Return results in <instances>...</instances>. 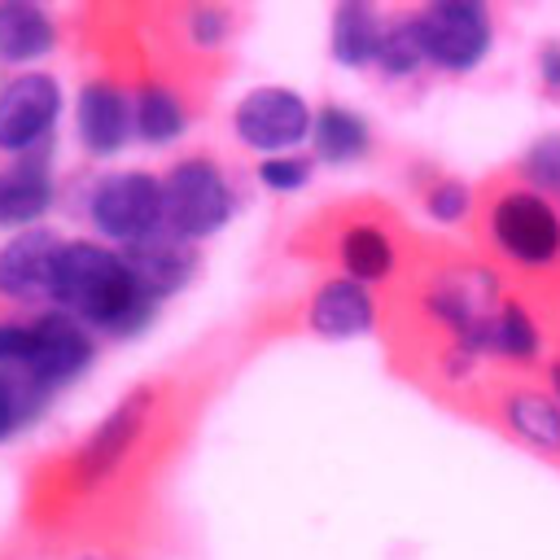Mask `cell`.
Wrapping results in <instances>:
<instances>
[{
    "label": "cell",
    "instance_id": "cell-8",
    "mask_svg": "<svg viewBox=\"0 0 560 560\" xmlns=\"http://www.w3.org/2000/svg\"><path fill=\"white\" fill-rule=\"evenodd\" d=\"M61 109V88L48 74H22L0 92V149H31L48 136Z\"/></svg>",
    "mask_w": 560,
    "mask_h": 560
},
{
    "label": "cell",
    "instance_id": "cell-1",
    "mask_svg": "<svg viewBox=\"0 0 560 560\" xmlns=\"http://www.w3.org/2000/svg\"><path fill=\"white\" fill-rule=\"evenodd\" d=\"M52 302L61 311H70V319L96 324L105 332L140 328L149 319V306H153V298L127 271L122 254H114L105 245H88V241H70L61 249Z\"/></svg>",
    "mask_w": 560,
    "mask_h": 560
},
{
    "label": "cell",
    "instance_id": "cell-6",
    "mask_svg": "<svg viewBox=\"0 0 560 560\" xmlns=\"http://www.w3.org/2000/svg\"><path fill=\"white\" fill-rule=\"evenodd\" d=\"M92 223L114 236V241H144L149 232H158L166 206H162V184L144 171H118L109 179L96 184L92 192Z\"/></svg>",
    "mask_w": 560,
    "mask_h": 560
},
{
    "label": "cell",
    "instance_id": "cell-4",
    "mask_svg": "<svg viewBox=\"0 0 560 560\" xmlns=\"http://www.w3.org/2000/svg\"><path fill=\"white\" fill-rule=\"evenodd\" d=\"M424 57L442 70H472L490 52V13L472 0H438L416 13Z\"/></svg>",
    "mask_w": 560,
    "mask_h": 560
},
{
    "label": "cell",
    "instance_id": "cell-25",
    "mask_svg": "<svg viewBox=\"0 0 560 560\" xmlns=\"http://www.w3.org/2000/svg\"><path fill=\"white\" fill-rule=\"evenodd\" d=\"M464 210H468V188H464V184L442 179V184L429 192V214H433V219L455 223V219H464Z\"/></svg>",
    "mask_w": 560,
    "mask_h": 560
},
{
    "label": "cell",
    "instance_id": "cell-14",
    "mask_svg": "<svg viewBox=\"0 0 560 560\" xmlns=\"http://www.w3.org/2000/svg\"><path fill=\"white\" fill-rule=\"evenodd\" d=\"M385 22L368 4H341L332 13V57L341 66H368L381 57Z\"/></svg>",
    "mask_w": 560,
    "mask_h": 560
},
{
    "label": "cell",
    "instance_id": "cell-26",
    "mask_svg": "<svg viewBox=\"0 0 560 560\" xmlns=\"http://www.w3.org/2000/svg\"><path fill=\"white\" fill-rule=\"evenodd\" d=\"M22 389H26L22 381H4V376H0V438H9L13 424H18L22 411H26V394H22Z\"/></svg>",
    "mask_w": 560,
    "mask_h": 560
},
{
    "label": "cell",
    "instance_id": "cell-9",
    "mask_svg": "<svg viewBox=\"0 0 560 560\" xmlns=\"http://www.w3.org/2000/svg\"><path fill=\"white\" fill-rule=\"evenodd\" d=\"M66 241L57 232H22L0 249V293L9 298H52L57 262Z\"/></svg>",
    "mask_w": 560,
    "mask_h": 560
},
{
    "label": "cell",
    "instance_id": "cell-20",
    "mask_svg": "<svg viewBox=\"0 0 560 560\" xmlns=\"http://www.w3.org/2000/svg\"><path fill=\"white\" fill-rule=\"evenodd\" d=\"M131 114H136V131L144 140H153V144H166V140H175L184 131V105H179V96L166 92V88H158V83L140 88V96L131 101Z\"/></svg>",
    "mask_w": 560,
    "mask_h": 560
},
{
    "label": "cell",
    "instance_id": "cell-10",
    "mask_svg": "<svg viewBox=\"0 0 560 560\" xmlns=\"http://www.w3.org/2000/svg\"><path fill=\"white\" fill-rule=\"evenodd\" d=\"M122 262H127V271L136 276V284L158 302V298L175 293V289L192 276L197 249H192L184 236H175V232H149L144 241H131V245L122 249Z\"/></svg>",
    "mask_w": 560,
    "mask_h": 560
},
{
    "label": "cell",
    "instance_id": "cell-29",
    "mask_svg": "<svg viewBox=\"0 0 560 560\" xmlns=\"http://www.w3.org/2000/svg\"><path fill=\"white\" fill-rule=\"evenodd\" d=\"M551 385H556V394H560V363L551 368Z\"/></svg>",
    "mask_w": 560,
    "mask_h": 560
},
{
    "label": "cell",
    "instance_id": "cell-15",
    "mask_svg": "<svg viewBox=\"0 0 560 560\" xmlns=\"http://www.w3.org/2000/svg\"><path fill=\"white\" fill-rule=\"evenodd\" d=\"M52 48V22L35 4H0V57L9 61H31Z\"/></svg>",
    "mask_w": 560,
    "mask_h": 560
},
{
    "label": "cell",
    "instance_id": "cell-23",
    "mask_svg": "<svg viewBox=\"0 0 560 560\" xmlns=\"http://www.w3.org/2000/svg\"><path fill=\"white\" fill-rule=\"evenodd\" d=\"M525 179L538 188H560V136H542L525 153Z\"/></svg>",
    "mask_w": 560,
    "mask_h": 560
},
{
    "label": "cell",
    "instance_id": "cell-11",
    "mask_svg": "<svg viewBox=\"0 0 560 560\" xmlns=\"http://www.w3.org/2000/svg\"><path fill=\"white\" fill-rule=\"evenodd\" d=\"M131 127H136V114H131V101L118 88L88 83L79 92V140L92 153H114L127 140Z\"/></svg>",
    "mask_w": 560,
    "mask_h": 560
},
{
    "label": "cell",
    "instance_id": "cell-27",
    "mask_svg": "<svg viewBox=\"0 0 560 560\" xmlns=\"http://www.w3.org/2000/svg\"><path fill=\"white\" fill-rule=\"evenodd\" d=\"M223 26H228V18H223L219 9L192 13V39H197V44H219V39H223Z\"/></svg>",
    "mask_w": 560,
    "mask_h": 560
},
{
    "label": "cell",
    "instance_id": "cell-12",
    "mask_svg": "<svg viewBox=\"0 0 560 560\" xmlns=\"http://www.w3.org/2000/svg\"><path fill=\"white\" fill-rule=\"evenodd\" d=\"M376 319L372 293L359 280H332L311 302V328L324 337H359Z\"/></svg>",
    "mask_w": 560,
    "mask_h": 560
},
{
    "label": "cell",
    "instance_id": "cell-2",
    "mask_svg": "<svg viewBox=\"0 0 560 560\" xmlns=\"http://www.w3.org/2000/svg\"><path fill=\"white\" fill-rule=\"evenodd\" d=\"M92 359L88 332L70 315H44L35 324H0V363L22 372V385H57L83 372Z\"/></svg>",
    "mask_w": 560,
    "mask_h": 560
},
{
    "label": "cell",
    "instance_id": "cell-22",
    "mask_svg": "<svg viewBox=\"0 0 560 560\" xmlns=\"http://www.w3.org/2000/svg\"><path fill=\"white\" fill-rule=\"evenodd\" d=\"M376 61H381L385 74H411L420 61H429V57H424V44H420L416 13L385 22V39H381V57H376Z\"/></svg>",
    "mask_w": 560,
    "mask_h": 560
},
{
    "label": "cell",
    "instance_id": "cell-21",
    "mask_svg": "<svg viewBox=\"0 0 560 560\" xmlns=\"http://www.w3.org/2000/svg\"><path fill=\"white\" fill-rule=\"evenodd\" d=\"M490 350L503 359H516V363L538 354V328L521 302H499L494 324H490Z\"/></svg>",
    "mask_w": 560,
    "mask_h": 560
},
{
    "label": "cell",
    "instance_id": "cell-13",
    "mask_svg": "<svg viewBox=\"0 0 560 560\" xmlns=\"http://www.w3.org/2000/svg\"><path fill=\"white\" fill-rule=\"evenodd\" d=\"M52 201V179L44 166L35 162H18L9 171H0V223L18 228V223H35Z\"/></svg>",
    "mask_w": 560,
    "mask_h": 560
},
{
    "label": "cell",
    "instance_id": "cell-3",
    "mask_svg": "<svg viewBox=\"0 0 560 560\" xmlns=\"http://www.w3.org/2000/svg\"><path fill=\"white\" fill-rule=\"evenodd\" d=\"M490 241L521 267H556L560 262V214L542 192L512 188L490 206Z\"/></svg>",
    "mask_w": 560,
    "mask_h": 560
},
{
    "label": "cell",
    "instance_id": "cell-18",
    "mask_svg": "<svg viewBox=\"0 0 560 560\" xmlns=\"http://www.w3.org/2000/svg\"><path fill=\"white\" fill-rule=\"evenodd\" d=\"M341 262H346V271H350V280H381V276H389V267H394V241L381 232V228H372V223H359V228H350L346 236H341Z\"/></svg>",
    "mask_w": 560,
    "mask_h": 560
},
{
    "label": "cell",
    "instance_id": "cell-19",
    "mask_svg": "<svg viewBox=\"0 0 560 560\" xmlns=\"http://www.w3.org/2000/svg\"><path fill=\"white\" fill-rule=\"evenodd\" d=\"M363 149H368V127H363L359 114L337 109V105H328V109L315 114V153L324 162H350Z\"/></svg>",
    "mask_w": 560,
    "mask_h": 560
},
{
    "label": "cell",
    "instance_id": "cell-16",
    "mask_svg": "<svg viewBox=\"0 0 560 560\" xmlns=\"http://www.w3.org/2000/svg\"><path fill=\"white\" fill-rule=\"evenodd\" d=\"M503 416H508V424H512L529 446L560 455V398H547V394H538V389H521V394L508 398Z\"/></svg>",
    "mask_w": 560,
    "mask_h": 560
},
{
    "label": "cell",
    "instance_id": "cell-28",
    "mask_svg": "<svg viewBox=\"0 0 560 560\" xmlns=\"http://www.w3.org/2000/svg\"><path fill=\"white\" fill-rule=\"evenodd\" d=\"M538 70H542V79H547L551 88H560V44H547V48H542Z\"/></svg>",
    "mask_w": 560,
    "mask_h": 560
},
{
    "label": "cell",
    "instance_id": "cell-5",
    "mask_svg": "<svg viewBox=\"0 0 560 560\" xmlns=\"http://www.w3.org/2000/svg\"><path fill=\"white\" fill-rule=\"evenodd\" d=\"M162 206H166V214H162L166 228L175 236L192 241V236H210L214 228H223V219L232 214V192L210 162L188 158L166 175Z\"/></svg>",
    "mask_w": 560,
    "mask_h": 560
},
{
    "label": "cell",
    "instance_id": "cell-17",
    "mask_svg": "<svg viewBox=\"0 0 560 560\" xmlns=\"http://www.w3.org/2000/svg\"><path fill=\"white\" fill-rule=\"evenodd\" d=\"M136 429H140V402H127V407H118L96 433H92V442L83 446V455H79V468H83V477L92 481V477H101V472H109L114 464H118V455L131 446V438H136Z\"/></svg>",
    "mask_w": 560,
    "mask_h": 560
},
{
    "label": "cell",
    "instance_id": "cell-24",
    "mask_svg": "<svg viewBox=\"0 0 560 560\" xmlns=\"http://www.w3.org/2000/svg\"><path fill=\"white\" fill-rule=\"evenodd\" d=\"M258 175H262V184H267V188L289 192V188H302V184H306L311 162H306V158H267Z\"/></svg>",
    "mask_w": 560,
    "mask_h": 560
},
{
    "label": "cell",
    "instance_id": "cell-7",
    "mask_svg": "<svg viewBox=\"0 0 560 560\" xmlns=\"http://www.w3.org/2000/svg\"><path fill=\"white\" fill-rule=\"evenodd\" d=\"M306 131H311V109L289 88H254L236 105V136L249 149L280 153V149H293Z\"/></svg>",
    "mask_w": 560,
    "mask_h": 560
}]
</instances>
